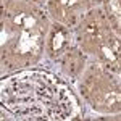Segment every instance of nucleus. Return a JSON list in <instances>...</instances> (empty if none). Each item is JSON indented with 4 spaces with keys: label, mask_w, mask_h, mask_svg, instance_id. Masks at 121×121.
Here are the masks:
<instances>
[{
    "label": "nucleus",
    "mask_w": 121,
    "mask_h": 121,
    "mask_svg": "<svg viewBox=\"0 0 121 121\" xmlns=\"http://www.w3.org/2000/svg\"><path fill=\"white\" fill-rule=\"evenodd\" d=\"M107 10L113 26L121 32V0H107Z\"/></svg>",
    "instance_id": "2"
},
{
    "label": "nucleus",
    "mask_w": 121,
    "mask_h": 121,
    "mask_svg": "<svg viewBox=\"0 0 121 121\" xmlns=\"http://www.w3.org/2000/svg\"><path fill=\"white\" fill-rule=\"evenodd\" d=\"M65 39H66L65 32H63L60 28L55 29V31H53V36H52V48H53V50H60L61 45L66 42Z\"/></svg>",
    "instance_id": "3"
},
{
    "label": "nucleus",
    "mask_w": 121,
    "mask_h": 121,
    "mask_svg": "<svg viewBox=\"0 0 121 121\" xmlns=\"http://www.w3.org/2000/svg\"><path fill=\"white\" fill-rule=\"evenodd\" d=\"M99 47L102 52L103 58L112 66H121V42L118 39L105 34L99 40Z\"/></svg>",
    "instance_id": "1"
},
{
    "label": "nucleus",
    "mask_w": 121,
    "mask_h": 121,
    "mask_svg": "<svg viewBox=\"0 0 121 121\" xmlns=\"http://www.w3.org/2000/svg\"><path fill=\"white\" fill-rule=\"evenodd\" d=\"M61 2H63L65 7H73V5L79 3V2H82V0H61Z\"/></svg>",
    "instance_id": "4"
}]
</instances>
